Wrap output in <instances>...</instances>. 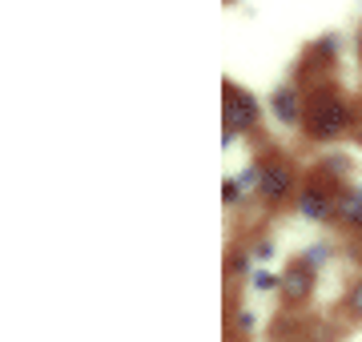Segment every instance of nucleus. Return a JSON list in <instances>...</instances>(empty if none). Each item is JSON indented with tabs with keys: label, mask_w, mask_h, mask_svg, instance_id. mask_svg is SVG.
Returning a JSON list of instances; mask_svg holds the SVG:
<instances>
[{
	"label": "nucleus",
	"mask_w": 362,
	"mask_h": 342,
	"mask_svg": "<svg viewBox=\"0 0 362 342\" xmlns=\"http://www.w3.org/2000/svg\"><path fill=\"white\" fill-rule=\"evenodd\" d=\"M262 121V101L242 85H226V129L250 133Z\"/></svg>",
	"instance_id": "obj_2"
},
{
	"label": "nucleus",
	"mask_w": 362,
	"mask_h": 342,
	"mask_svg": "<svg viewBox=\"0 0 362 342\" xmlns=\"http://www.w3.org/2000/svg\"><path fill=\"white\" fill-rule=\"evenodd\" d=\"M334 218L342 225H362V185H346L334 194Z\"/></svg>",
	"instance_id": "obj_6"
},
{
	"label": "nucleus",
	"mask_w": 362,
	"mask_h": 342,
	"mask_svg": "<svg viewBox=\"0 0 362 342\" xmlns=\"http://www.w3.org/2000/svg\"><path fill=\"white\" fill-rule=\"evenodd\" d=\"M294 210H298V218H306V222H330V218H334V194L322 189L318 182H306V185H298Z\"/></svg>",
	"instance_id": "obj_4"
},
{
	"label": "nucleus",
	"mask_w": 362,
	"mask_h": 342,
	"mask_svg": "<svg viewBox=\"0 0 362 342\" xmlns=\"http://www.w3.org/2000/svg\"><path fill=\"white\" fill-rule=\"evenodd\" d=\"M330 258H334L330 242H314V246H306V250H302V258H298V262H302V266H310L314 274H318L322 266H330Z\"/></svg>",
	"instance_id": "obj_8"
},
{
	"label": "nucleus",
	"mask_w": 362,
	"mask_h": 342,
	"mask_svg": "<svg viewBox=\"0 0 362 342\" xmlns=\"http://www.w3.org/2000/svg\"><path fill=\"white\" fill-rule=\"evenodd\" d=\"M250 254H254L258 262H270V258H274V242H270V237H262V242H254V250H250Z\"/></svg>",
	"instance_id": "obj_11"
},
{
	"label": "nucleus",
	"mask_w": 362,
	"mask_h": 342,
	"mask_svg": "<svg viewBox=\"0 0 362 342\" xmlns=\"http://www.w3.org/2000/svg\"><path fill=\"white\" fill-rule=\"evenodd\" d=\"M358 8H362V0H358Z\"/></svg>",
	"instance_id": "obj_14"
},
{
	"label": "nucleus",
	"mask_w": 362,
	"mask_h": 342,
	"mask_svg": "<svg viewBox=\"0 0 362 342\" xmlns=\"http://www.w3.org/2000/svg\"><path fill=\"white\" fill-rule=\"evenodd\" d=\"M346 306H350V314H362V282H354V290H350Z\"/></svg>",
	"instance_id": "obj_12"
},
{
	"label": "nucleus",
	"mask_w": 362,
	"mask_h": 342,
	"mask_svg": "<svg viewBox=\"0 0 362 342\" xmlns=\"http://www.w3.org/2000/svg\"><path fill=\"white\" fill-rule=\"evenodd\" d=\"M350 125H354V113H350L346 101L334 97V93H318L310 101V109H306V133H310L314 141H334Z\"/></svg>",
	"instance_id": "obj_1"
},
{
	"label": "nucleus",
	"mask_w": 362,
	"mask_h": 342,
	"mask_svg": "<svg viewBox=\"0 0 362 342\" xmlns=\"http://www.w3.org/2000/svg\"><path fill=\"white\" fill-rule=\"evenodd\" d=\"M226 194H221V198H226V206H233V201H242V194H246V185L238 182V177H226Z\"/></svg>",
	"instance_id": "obj_10"
},
{
	"label": "nucleus",
	"mask_w": 362,
	"mask_h": 342,
	"mask_svg": "<svg viewBox=\"0 0 362 342\" xmlns=\"http://www.w3.org/2000/svg\"><path fill=\"white\" fill-rule=\"evenodd\" d=\"M250 286L254 290H282V278L270 274V270H254V274H250Z\"/></svg>",
	"instance_id": "obj_9"
},
{
	"label": "nucleus",
	"mask_w": 362,
	"mask_h": 342,
	"mask_svg": "<svg viewBox=\"0 0 362 342\" xmlns=\"http://www.w3.org/2000/svg\"><path fill=\"white\" fill-rule=\"evenodd\" d=\"M298 189V177H294V165L290 161H262V185H258V194L266 201H286L290 194Z\"/></svg>",
	"instance_id": "obj_3"
},
{
	"label": "nucleus",
	"mask_w": 362,
	"mask_h": 342,
	"mask_svg": "<svg viewBox=\"0 0 362 342\" xmlns=\"http://www.w3.org/2000/svg\"><path fill=\"white\" fill-rule=\"evenodd\" d=\"M270 113L278 121H282L286 129H298V125H306V109H302V101H298V89L294 85H278V89L270 93Z\"/></svg>",
	"instance_id": "obj_5"
},
{
	"label": "nucleus",
	"mask_w": 362,
	"mask_h": 342,
	"mask_svg": "<svg viewBox=\"0 0 362 342\" xmlns=\"http://www.w3.org/2000/svg\"><path fill=\"white\" fill-rule=\"evenodd\" d=\"M246 330H254V314L242 310V314H238V334H246Z\"/></svg>",
	"instance_id": "obj_13"
},
{
	"label": "nucleus",
	"mask_w": 362,
	"mask_h": 342,
	"mask_svg": "<svg viewBox=\"0 0 362 342\" xmlns=\"http://www.w3.org/2000/svg\"><path fill=\"white\" fill-rule=\"evenodd\" d=\"M310 286H314V270L298 262L294 270L282 278V298H286V302H298V298H306V294H310Z\"/></svg>",
	"instance_id": "obj_7"
}]
</instances>
